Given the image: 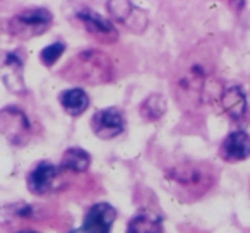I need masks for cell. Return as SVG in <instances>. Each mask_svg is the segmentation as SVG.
<instances>
[{
	"label": "cell",
	"mask_w": 250,
	"mask_h": 233,
	"mask_svg": "<svg viewBox=\"0 0 250 233\" xmlns=\"http://www.w3.org/2000/svg\"><path fill=\"white\" fill-rule=\"evenodd\" d=\"M216 72V53L209 45L190 48L180 59L175 72L173 96L185 111L201 108L216 94L212 89Z\"/></svg>",
	"instance_id": "1"
},
{
	"label": "cell",
	"mask_w": 250,
	"mask_h": 233,
	"mask_svg": "<svg viewBox=\"0 0 250 233\" xmlns=\"http://www.w3.org/2000/svg\"><path fill=\"white\" fill-rule=\"evenodd\" d=\"M170 191L184 202H194L206 195L216 184L212 167L204 163L185 161L167 170L165 173Z\"/></svg>",
	"instance_id": "2"
},
{
	"label": "cell",
	"mask_w": 250,
	"mask_h": 233,
	"mask_svg": "<svg viewBox=\"0 0 250 233\" xmlns=\"http://www.w3.org/2000/svg\"><path fill=\"white\" fill-rule=\"evenodd\" d=\"M60 76L63 79L76 81L84 84H104L111 81L113 76V65L111 60L100 50L87 48L84 52L77 53L62 70Z\"/></svg>",
	"instance_id": "3"
},
{
	"label": "cell",
	"mask_w": 250,
	"mask_h": 233,
	"mask_svg": "<svg viewBox=\"0 0 250 233\" xmlns=\"http://www.w3.org/2000/svg\"><path fill=\"white\" fill-rule=\"evenodd\" d=\"M52 12L43 7L24 9L7 22V28L9 33L18 38H35L43 35L52 26Z\"/></svg>",
	"instance_id": "4"
},
{
	"label": "cell",
	"mask_w": 250,
	"mask_h": 233,
	"mask_svg": "<svg viewBox=\"0 0 250 233\" xmlns=\"http://www.w3.org/2000/svg\"><path fill=\"white\" fill-rule=\"evenodd\" d=\"M70 18L79 22L93 38L101 43H113L118 40V33L110 19L103 18L98 12L91 11L86 5H77L76 9H70Z\"/></svg>",
	"instance_id": "5"
},
{
	"label": "cell",
	"mask_w": 250,
	"mask_h": 233,
	"mask_svg": "<svg viewBox=\"0 0 250 233\" xmlns=\"http://www.w3.org/2000/svg\"><path fill=\"white\" fill-rule=\"evenodd\" d=\"M0 130L12 146H24L31 136V126L24 111L16 106H5L0 111Z\"/></svg>",
	"instance_id": "6"
},
{
	"label": "cell",
	"mask_w": 250,
	"mask_h": 233,
	"mask_svg": "<svg viewBox=\"0 0 250 233\" xmlns=\"http://www.w3.org/2000/svg\"><path fill=\"white\" fill-rule=\"evenodd\" d=\"M108 12L115 21L122 22L134 33H143L147 26V14L130 0H108Z\"/></svg>",
	"instance_id": "7"
},
{
	"label": "cell",
	"mask_w": 250,
	"mask_h": 233,
	"mask_svg": "<svg viewBox=\"0 0 250 233\" xmlns=\"http://www.w3.org/2000/svg\"><path fill=\"white\" fill-rule=\"evenodd\" d=\"M91 129L100 139H113V137L120 136L125 129L124 115L115 106L98 110L91 119Z\"/></svg>",
	"instance_id": "8"
},
{
	"label": "cell",
	"mask_w": 250,
	"mask_h": 233,
	"mask_svg": "<svg viewBox=\"0 0 250 233\" xmlns=\"http://www.w3.org/2000/svg\"><path fill=\"white\" fill-rule=\"evenodd\" d=\"M115 219H117V211L113 206L106 204V202H98V204L91 206L89 211L86 212L79 232L108 233L113 226Z\"/></svg>",
	"instance_id": "9"
},
{
	"label": "cell",
	"mask_w": 250,
	"mask_h": 233,
	"mask_svg": "<svg viewBox=\"0 0 250 233\" xmlns=\"http://www.w3.org/2000/svg\"><path fill=\"white\" fill-rule=\"evenodd\" d=\"M2 83L11 93L14 94H26V83H24V65L19 59L18 53L7 52L2 60Z\"/></svg>",
	"instance_id": "10"
},
{
	"label": "cell",
	"mask_w": 250,
	"mask_h": 233,
	"mask_svg": "<svg viewBox=\"0 0 250 233\" xmlns=\"http://www.w3.org/2000/svg\"><path fill=\"white\" fill-rule=\"evenodd\" d=\"M59 177V168L52 165L50 161L38 163L28 175V189L31 194L43 195L52 191L53 182Z\"/></svg>",
	"instance_id": "11"
},
{
	"label": "cell",
	"mask_w": 250,
	"mask_h": 233,
	"mask_svg": "<svg viewBox=\"0 0 250 233\" xmlns=\"http://www.w3.org/2000/svg\"><path fill=\"white\" fill-rule=\"evenodd\" d=\"M221 156L226 161H243L250 158V136L243 130H233L221 144Z\"/></svg>",
	"instance_id": "12"
},
{
	"label": "cell",
	"mask_w": 250,
	"mask_h": 233,
	"mask_svg": "<svg viewBox=\"0 0 250 233\" xmlns=\"http://www.w3.org/2000/svg\"><path fill=\"white\" fill-rule=\"evenodd\" d=\"M219 103L221 108L229 119L238 122L247 113V96L238 86L229 87L225 93L219 94Z\"/></svg>",
	"instance_id": "13"
},
{
	"label": "cell",
	"mask_w": 250,
	"mask_h": 233,
	"mask_svg": "<svg viewBox=\"0 0 250 233\" xmlns=\"http://www.w3.org/2000/svg\"><path fill=\"white\" fill-rule=\"evenodd\" d=\"M127 232L130 233H156L163 232V218L160 212L153 209H141L136 212L132 219L129 221Z\"/></svg>",
	"instance_id": "14"
},
{
	"label": "cell",
	"mask_w": 250,
	"mask_h": 233,
	"mask_svg": "<svg viewBox=\"0 0 250 233\" xmlns=\"http://www.w3.org/2000/svg\"><path fill=\"white\" fill-rule=\"evenodd\" d=\"M59 103L62 105L65 113L72 115V117H79L89 106V96L81 87H72V89H65L60 93Z\"/></svg>",
	"instance_id": "15"
},
{
	"label": "cell",
	"mask_w": 250,
	"mask_h": 233,
	"mask_svg": "<svg viewBox=\"0 0 250 233\" xmlns=\"http://www.w3.org/2000/svg\"><path fill=\"white\" fill-rule=\"evenodd\" d=\"M91 165V156L87 151L81 149V148H70L63 153L62 161H60V168L67 171H74V173H84Z\"/></svg>",
	"instance_id": "16"
},
{
	"label": "cell",
	"mask_w": 250,
	"mask_h": 233,
	"mask_svg": "<svg viewBox=\"0 0 250 233\" xmlns=\"http://www.w3.org/2000/svg\"><path fill=\"white\" fill-rule=\"evenodd\" d=\"M139 113L146 122H156V120L163 119V115L167 113V100H165V96L160 93L147 96L141 103Z\"/></svg>",
	"instance_id": "17"
},
{
	"label": "cell",
	"mask_w": 250,
	"mask_h": 233,
	"mask_svg": "<svg viewBox=\"0 0 250 233\" xmlns=\"http://www.w3.org/2000/svg\"><path fill=\"white\" fill-rule=\"evenodd\" d=\"M63 52H65V45H63L62 42H55V43H52V45L45 46V48L40 52V60H42L43 65L52 67L53 64L62 57Z\"/></svg>",
	"instance_id": "18"
}]
</instances>
